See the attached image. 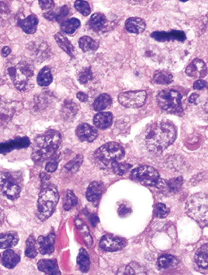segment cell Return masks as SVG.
<instances>
[{"instance_id": "cell-50", "label": "cell", "mask_w": 208, "mask_h": 275, "mask_svg": "<svg viewBox=\"0 0 208 275\" xmlns=\"http://www.w3.org/2000/svg\"><path fill=\"white\" fill-rule=\"evenodd\" d=\"M118 213H119V215H120V217H122V218L128 216L131 213V207L125 205V204H122V205H120V206H119Z\"/></svg>"}, {"instance_id": "cell-58", "label": "cell", "mask_w": 208, "mask_h": 275, "mask_svg": "<svg viewBox=\"0 0 208 275\" xmlns=\"http://www.w3.org/2000/svg\"><path fill=\"white\" fill-rule=\"evenodd\" d=\"M0 260H1V255H0Z\"/></svg>"}, {"instance_id": "cell-29", "label": "cell", "mask_w": 208, "mask_h": 275, "mask_svg": "<svg viewBox=\"0 0 208 275\" xmlns=\"http://www.w3.org/2000/svg\"><path fill=\"white\" fill-rule=\"evenodd\" d=\"M208 244H204L197 250L195 255V262L199 270L201 271L208 270Z\"/></svg>"}, {"instance_id": "cell-6", "label": "cell", "mask_w": 208, "mask_h": 275, "mask_svg": "<svg viewBox=\"0 0 208 275\" xmlns=\"http://www.w3.org/2000/svg\"><path fill=\"white\" fill-rule=\"evenodd\" d=\"M186 213L202 226L208 225V195L195 193L188 198L186 203Z\"/></svg>"}, {"instance_id": "cell-49", "label": "cell", "mask_w": 208, "mask_h": 275, "mask_svg": "<svg viewBox=\"0 0 208 275\" xmlns=\"http://www.w3.org/2000/svg\"><path fill=\"white\" fill-rule=\"evenodd\" d=\"M41 9L43 11H51L54 7V0H38Z\"/></svg>"}, {"instance_id": "cell-27", "label": "cell", "mask_w": 208, "mask_h": 275, "mask_svg": "<svg viewBox=\"0 0 208 275\" xmlns=\"http://www.w3.org/2000/svg\"><path fill=\"white\" fill-rule=\"evenodd\" d=\"M69 13H70V8L67 5H64L56 12L52 11V10L48 11V12L43 14V16L48 20L55 21V22H58V23H61V22L64 20V18L66 17H68Z\"/></svg>"}, {"instance_id": "cell-7", "label": "cell", "mask_w": 208, "mask_h": 275, "mask_svg": "<svg viewBox=\"0 0 208 275\" xmlns=\"http://www.w3.org/2000/svg\"><path fill=\"white\" fill-rule=\"evenodd\" d=\"M130 178L133 182L146 186L165 188L166 183L160 178L159 173L152 166L143 165L134 168L130 173Z\"/></svg>"}, {"instance_id": "cell-8", "label": "cell", "mask_w": 208, "mask_h": 275, "mask_svg": "<svg viewBox=\"0 0 208 275\" xmlns=\"http://www.w3.org/2000/svg\"><path fill=\"white\" fill-rule=\"evenodd\" d=\"M23 179L18 173L7 171L0 173V192L9 200H16L20 196Z\"/></svg>"}, {"instance_id": "cell-3", "label": "cell", "mask_w": 208, "mask_h": 275, "mask_svg": "<svg viewBox=\"0 0 208 275\" xmlns=\"http://www.w3.org/2000/svg\"><path fill=\"white\" fill-rule=\"evenodd\" d=\"M59 193L57 187L49 182L42 184L37 202V217L42 221L52 216L59 202Z\"/></svg>"}, {"instance_id": "cell-22", "label": "cell", "mask_w": 208, "mask_h": 275, "mask_svg": "<svg viewBox=\"0 0 208 275\" xmlns=\"http://www.w3.org/2000/svg\"><path fill=\"white\" fill-rule=\"evenodd\" d=\"M19 241V236L15 231H8L0 234V250H7L15 246Z\"/></svg>"}, {"instance_id": "cell-5", "label": "cell", "mask_w": 208, "mask_h": 275, "mask_svg": "<svg viewBox=\"0 0 208 275\" xmlns=\"http://www.w3.org/2000/svg\"><path fill=\"white\" fill-rule=\"evenodd\" d=\"M124 148L116 142H109L101 146L93 154L95 164L101 168H112L124 157Z\"/></svg>"}, {"instance_id": "cell-33", "label": "cell", "mask_w": 208, "mask_h": 275, "mask_svg": "<svg viewBox=\"0 0 208 275\" xmlns=\"http://www.w3.org/2000/svg\"><path fill=\"white\" fill-rule=\"evenodd\" d=\"M81 23L76 18H69L63 21L60 24V29L65 34L72 35L76 32V30L80 27Z\"/></svg>"}, {"instance_id": "cell-38", "label": "cell", "mask_w": 208, "mask_h": 275, "mask_svg": "<svg viewBox=\"0 0 208 275\" xmlns=\"http://www.w3.org/2000/svg\"><path fill=\"white\" fill-rule=\"evenodd\" d=\"M84 156L82 154H78L76 157H74L72 160H70L68 164H66L64 168L70 173H76L79 170L84 163Z\"/></svg>"}, {"instance_id": "cell-25", "label": "cell", "mask_w": 208, "mask_h": 275, "mask_svg": "<svg viewBox=\"0 0 208 275\" xmlns=\"http://www.w3.org/2000/svg\"><path fill=\"white\" fill-rule=\"evenodd\" d=\"M93 122L95 127L100 129H106L111 127L113 122V115L111 112L100 111L94 116Z\"/></svg>"}, {"instance_id": "cell-36", "label": "cell", "mask_w": 208, "mask_h": 275, "mask_svg": "<svg viewBox=\"0 0 208 275\" xmlns=\"http://www.w3.org/2000/svg\"><path fill=\"white\" fill-rule=\"evenodd\" d=\"M111 104V97L108 94H101L93 103V109L96 111H102L106 110Z\"/></svg>"}, {"instance_id": "cell-17", "label": "cell", "mask_w": 208, "mask_h": 275, "mask_svg": "<svg viewBox=\"0 0 208 275\" xmlns=\"http://www.w3.org/2000/svg\"><path fill=\"white\" fill-rule=\"evenodd\" d=\"M37 241V247L41 255H51L54 251L55 234L51 233L48 236H39Z\"/></svg>"}, {"instance_id": "cell-2", "label": "cell", "mask_w": 208, "mask_h": 275, "mask_svg": "<svg viewBox=\"0 0 208 275\" xmlns=\"http://www.w3.org/2000/svg\"><path fill=\"white\" fill-rule=\"evenodd\" d=\"M61 142V133L57 130H48L37 136L32 145V161L36 164L48 162L57 154Z\"/></svg>"}, {"instance_id": "cell-26", "label": "cell", "mask_w": 208, "mask_h": 275, "mask_svg": "<svg viewBox=\"0 0 208 275\" xmlns=\"http://www.w3.org/2000/svg\"><path fill=\"white\" fill-rule=\"evenodd\" d=\"M103 190H104V184L102 182L97 181L91 182L87 189V199L91 202H97L102 196Z\"/></svg>"}, {"instance_id": "cell-10", "label": "cell", "mask_w": 208, "mask_h": 275, "mask_svg": "<svg viewBox=\"0 0 208 275\" xmlns=\"http://www.w3.org/2000/svg\"><path fill=\"white\" fill-rule=\"evenodd\" d=\"M147 92L143 90L124 92L119 95V102L126 108L138 109L144 105L147 100Z\"/></svg>"}, {"instance_id": "cell-16", "label": "cell", "mask_w": 208, "mask_h": 275, "mask_svg": "<svg viewBox=\"0 0 208 275\" xmlns=\"http://www.w3.org/2000/svg\"><path fill=\"white\" fill-rule=\"evenodd\" d=\"M186 74L191 78H203L206 76L208 68L205 62L201 59L192 60L185 71Z\"/></svg>"}, {"instance_id": "cell-32", "label": "cell", "mask_w": 208, "mask_h": 275, "mask_svg": "<svg viewBox=\"0 0 208 275\" xmlns=\"http://www.w3.org/2000/svg\"><path fill=\"white\" fill-rule=\"evenodd\" d=\"M79 48L84 53H88V52H94L96 51L100 46L99 42L92 39L91 37L84 36L82 37L79 40Z\"/></svg>"}, {"instance_id": "cell-41", "label": "cell", "mask_w": 208, "mask_h": 275, "mask_svg": "<svg viewBox=\"0 0 208 275\" xmlns=\"http://www.w3.org/2000/svg\"><path fill=\"white\" fill-rule=\"evenodd\" d=\"M125 275H146L144 268L137 262H131L125 268Z\"/></svg>"}, {"instance_id": "cell-35", "label": "cell", "mask_w": 208, "mask_h": 275, "mask_svg": "<svg viewBox=\"0 0 208 275\" xmlns=\"http://www.w3.org/2000/svg\"><path fill=\"white\" fill-rule=\"evenodd\" d=\"M53 81L52 70L48 67H44L39 71L37 76V83L41 87H48Z\"/></svg>"}, {"instance_id": "cell-14", "label": "cell", "mask_w": 208, "mask_h": 275, "mask_svg": "<svg viewBox=\"0 0 208 275\" xmlns=\"http://www.w3.org/2000/svg\"><path fill=\"white\" fill-rule=\"evenodd\" d=\"M75 134L79 141L91 143L97 138L98 131L95 127L89 124L83 123L78 125L75 130Z\"/></svg>"}, {"instance_id": "cell-54", "label": "cell", "mask_w": 208, "mask_h": 275, "mask_svg": "<svg viewBox=\"0 0 208 275\" xmlns=\"http://www.w3.org/2000/svg\"><path fill=\"white\" fill-rule=\"evenodd\" d=\"M199 94L193 93L191 96L189 98V102L191 104H194V105H197V100L199 99Z\"/></svg>"}, {"instance_id": "cell-45", "label": "cell", "mask_w": 208, "mask_h": 275, "mask_svg": "<svg viewBox=\"0 0 208 275\" xmlns=\"http://www.w3.org/2000/svg\"><path fill=\"white\" fill-rule=\"evenodd\" d=\"M132 168V165L127 163H120L118 162L115 165L112 167V170L114 173L119 176H122L128 173Z\"/></svg>"}, {"instance_id": "cell-46", "label": "cell", "mask_w": 208, "mask_h": 275, "mask_svg": "<svg viewBox=\"0 0 208 275\" xmlns=\"http://www.w3.org/2000/svg\"><path fill=\"white\" fill-rule=\"evenodd\" d=\"M58 166H59V155L55 154L54 157L48 160L46 163V172L50 173H54V171H56Z\"/></svg>"}, {"instance_id": "cell-34", "label": "cell", "mask_w": 208, "mask_h": 275, "mask_svg": "<svg viewBox=\"0 0 208 275\" xmlns=\"http://www.w3.org/2000/svg\"><path fill=\"white\" fill-rule=\"evenodd\" d=\"M153 82L160 85H168L173 82V75L168 71H157L153 75Z\"/></svg>"}, {"instance_id": "cell-4", "label": "cell", "mask_w": 208, "mask_h": 275, "mask_svg": "<svg viewBox=\"0 0 208 275\" xmlns=\"http://www.w3.org/2000/svg\"><path fill=\"white\" fill-rule=\"evenodd\" d=\"M7 73L18 91L27 92L34 88L35 67L31 62L21 60L16 65L9 67Z\"/></svg>"}, {"instance_id": "cell-40", "label": "cell", "mask_w": 208, "mask_h": 275, "mask_svg": "<svg viewBox=\"0 0 208 275\" xmlns=\"http://www.w3.org/2000/svg\"><path fill=\"white\" fill-rule=\"evenodd\" d=\"M78 80L81 84H86L93 79V73L91 68L87 67L82 69L78 74Z\"/></svg>"}, {"instance_id": "cell-30", "label": "cell", "mask_w": 208, "mask_h": 275, "mask_svg": "<svg viewBox=\"0 0 208 275\" xmlns=\"http://www.w3.org/2000/svg\"><path fill=\"white\" fill-rule=\"evenodd\" d=\"M179 261L176 257L171 255H163L158 257L157 266L161 270L174 268L179 265Z\"/></svg>"}, {"instance_id": "cell-9", "label": "cell", "mask_w": 208, "mask_h": 275, "mask_svg": "<svg viewBox=\"0 0 208 275\" xmlns=\"http://www.w3.org/2000/svg\"><path fill=\"white\" fill-rule=\"evenodd\" d=\"M183 96L174 89H164L159 92L157 101L162 110L169 113H179L183 111Z\"/></svg>"}, {"instance_id": "cell-24", "label": "cell", "mask_w": 208, "mask_h": 275, "mask_svg": "<svg viewBox=\"0 0 208 275\" xmlns=\"http://www.w3.org/2000/svg\"><path fill=\"white\" fill-rule=\"evenodd\" d=\"M108 21L106 16L102 13H95L91 16L89 20V27L95 32H101L106 29Z\"/></svg>"}, {"instance_id": "cell-21", "label": "cell", "mask_w": 208, "mask_h": 275, "mask_svg": "<svg viewBox=\"0 0 208 275\" xmlns=\"http://www.w3.org/2000/svg\"><path fill=\"white\" fill-rule=\"evenodd\" d=\"M39 25V19L36 16L30 15L27 18L19 19L18 21V26L26 34H34L36 32L37 28Z\"/></svg>"}, {"instance_id": "cell-20", "label": "cell", "mask_w": 208, "mask_h": 275, "mask_svg": "<svg viewBox=\"0 0 208 275\" xmlns=\"http://www.w3.org/2000/svg\"><path fill=\"white\" fill-rule=\"evenodd\" d=\"M37 268L46 275H61L56 259H41L37 263Z\"/></svg>"}, {"instance_id": "cell-37", "label": "cell", "mask_w": 208, "mask_h": 275, "mask_svg": "<svg viewBox=\"0 0 208 275\" xmlns=\"http://www.w3.org/2000/svg\"><path fill=\"white\" fill-rule=\"evenodd\" d=\"M25 255L29 258H35L38 255L37 241L33 234H31L26 241Z\"/></svg>"}, {"instance_id": "cell-57", "label": "cell", "mask_w": 208, "mask_h": 275, "mask_svg": "<svg viewBox=\"0 0 208 275\" xmlns=\"http://www.w3.org/2000/svg\"><path fill=\"white\" fill-rule=\"evenodd\" d=\"M180 1H181V2H187L188 0H180Z\"/></svg>"}, {"instance_id": "cell-43", "label": "cell", "mask_w": 208, "mask_h": 275, "mask_svg": "<svg viewBox=\"0 0 208 275\" xmlns=\"http://www.w3.org/2000/svg\"><path fill=\"white\" fill-rule=\"evenodd\" d=\"M170 210L163 203H158L154 207V215L158 219H165L169 214Z\"/></svg>"}, {"instance_id": "cell-51", "label": "cell", "mask_w": 208, "mask_h": 275, "mask_svg": "<svg viewBox=\"0 0 208 275\" xmlns=\"http://www.w3.org/2000/svg\"><path fill=\"white\" fill-rule=\"evenodd\" d=\"M207 87V82L205 80H198L193 84V88L195 90H202Z\"/></svg>"}, {"instance_id": "cell-1", "label": "cell", "mask_w": 208, "mask_h": 275, "mask_svg": "<svg viewBox=\"0 0 208 275\" xmlns=\"http://www.w3.org/2000/svg\"><path fill=\"white\" fill-rule=\"evenodd\" d=\"M177 128L169 121H158L147 128L144 136L145 146L149 152L160 154L176 140Z\"/></svg>"}, {"instance_id": "cell-11", "label": "cell", "mask_w": 208, "mask_h": 275, "mask_svg": "<svg viewBox=\"0 0 208 275\" xmlns=\"http://www.w3.org/2000/svg\"><path fill=\"white\" fill-rule=\"evenodd\" d=\"M127 243L126 239L112 234H106L100 239V247L106 252H115L123 249Z\"/></svg>"}, {"instance_id": "cell-28", "label": "cell", "mask_w": 208, "mask_h": 275, "mask_svg": "<svg viewBox=\"0 0 208 275\" xmlns=\"http://www.w3.org/2000/svg\"><path fill=\"white\" fill-rule=\"evenodd\" d=\"M54 39L59 46V48L62 50L64 51L68 55L70 56H74L75 54V48L73 46L72 43H70V40L68 39V37L62 32H58L54 35Z\"/></svg>"}, {"instance_id": "cell-47", "label": "cell", "mask_w": 208, "mask_h": 275, "mask_svg": "<svg viewBox=\"0 0 208 275\" xmlns=\"http://www.w3.org/2000/svg\"><path fill=\"white\" fill-rule=\"evenodd\" d=\"M78 229L83 234L84 238V241L87 244V246H90L92 245V238L91 234L89 233L88 228L87 227L86 225L82 221H79V224H77Z\"/></svg>"}, {"instance_id": "cell-39", "label": "cell", "mask_w": 208, "mask_h": 275, "mask_svg": "<svg viewBox=\"0 0 208 275\" xmlns=\"http://www.w3.org/2000/svg\"><path fill=\"white\" fill-rule=\"evenodd\" d=\"M78 205V198L72 190L66 192L65 200L64 202V209L66 211H69Z\"/></svg>"}, {"instance_id": "cell-23", "label": "cell", "mask_w": 208, "mask_h": 275, "mask_svg": "<svg viewBox=\"0 0 208 275\" xmlns=\"http://www.w3.org/2000/svg\"><path fill=\"white\" fill-rule=\"evenodd\" d=\"M125 28L127 32L133 34H141L146 29V23L143 18L131 17L125 23Z\"/></svg>"}, {"instance_id": "cell-42", "label": "cell", "mask_w": 208, "mask_h": 275, "mask_svg": "<svg viewBox=\"0 0 208 275\" xmlns=\"http://www.w3.org/2000/svg\"><path fill=\"white\" fill-rule=\"evenodd\" d=\"M74 6L75 9L77 10V12L83 16H88L91 14V9L90 4L85 0H76Z\"/></svg>"}, {"instance_id": "cell-18", "label": "cell", "mask_w": 208, "mask_h": 275, "mask_svg": "<svg viewBox=\"0 0 208 275\" xmlns=\"http://www.w3.org/2000/svg\"><path fill=\"white\" fill-rule=\"evenodd\" d=\"M21 260L20 253L12 249H7L1 256V262L5 268L14 269Z\"/></svg>"}, {"instance_id": "cell-55", "label": "cell", "mask_w": 208, "mask_h": 275, "mask_svg": "<svg viewBox=\"0 0 208 275\" xmlns=\"http://www.w3.org/2000/svg\"><path fill=\"white\" fill-rule=\"evenodd\" d=\"M90 221H91V225H92L93 226H95L96 224L99 222V218H98L97 216H95V215H92V216L91 217V219H90Z\"/></svg>"}, {"instance_id": "cell-52", "label": "cell", "mask_w": 208, "mask_h": 275, "mask_svg": "<svg viewBox=\"0 0 208 275\" xmlns=\"http://www.w3.org/2000/svg\"><path fill=\"white\" fill-rule=\"evenodd\" d=\"M12 53V49L8 46H4L3 48L1 49V55H2L3 58H7V56H9L10 54Z\"/></svg>"}, {"instance_id": "cell-13", "label": "cell", "mask_w": 208, "mask_h": 275, "mask_svg": "<svg viewBox=\"0 0 208 275\" xmlns=\"http://www.w3.org/2000/svg\"><path fill=\"white\" fill-rule=\"evenodd\" d=\"M151 37L158 42H183L187 39L185 33L178 30H172L170 32H155L152 33Z\"/></svg>"}, {"instance_id": "cell-12", "label": "cell", "mask_w": 208, "mask_h": 275, "mask_svg": "<svg viewBox=\"0 0 208 275\" xmlns=\"http://www.w3.org/2000/svg\"><path fill=\"white\" fill-rule=\"evenodd\" d=\"M32 145L31 140L27 137H18L9 141L0 142V153L6 155L12 151L27 148Z\"/></svg>"}, {"instance_id": "cell-48", "label": "cell", "mask_w": 208, "mask_h": 275, "mask_svg": "<svg viewBox=\"0 0 208 275\" xmlns=\"http://www.w3.org/2000/svg\"><path fill=\"white\" fill-rule=\"evenodd\" d=\"M11 15V10L8 5L4 2H0V21L7 20Z\"/></svg>"}, {"instance_id": "cell-53", "label": "cell", "mask_w": 208, "mask_h": 275, "mask_svg": "<svg viewBox=\"0 0 208 275\" xmlns=\"http://www.w3.org/2000/svg\"><path fill=\"white\" fill-rule=\"evenodd\" d=\"M76 96H77L78 100L79 101H81V102H87V100H88V96L85 92H79L76 94Z\"/></svg>"}, {"instance_id": "cell-44", "label": "cell", "mask_w": 208, "mask_h": 275, "mask_svg": "<svg viewBox=\"0 0 208 275\" xmlns=\"http://www.w3.org/2000/svg\"><path fill=\"white\" fill-rule=\"evenodd\" d=\"M183 179L181 177L179 178H173V179L169 180L168 182H166V186L171 191L175 192L179 191L182 185H183Z\"/></svg>"}, {"instance_id": "cell-15", "label": "cell", "mask_w": 208, "mask_h": 275, "mask_svg": "<svg viewBox=\"0 0 208 275\" xmlns=\"http://www.w3.org/2000/svg\"><path fill=\"white\" fill-rule=\"evenodd\" d=\"M16 111V105L13 103L0 99V127H3L9 123Z\"/></svg>"}, {"instance_id": "cell-31", "label": "cell", "mask_w": 208, "mask_h": 275, "mask_svg": "<svg viewBox=\"0 0 208 275\" xmlns=\"http://www.w3.org/2000/svg\"><path fill=\"white\" fill-rule=\"evenodd\" d=\"M77 264L79 270L83 273H87L90 270L91 260L88 253L84 248H81L79 250V255L77 256Z\"/></svg>"}, {"instance_id": "cell-56", "label": "cell", "mask_w": 208, "mask_h": 275, "mask_svg": "<svg viewBox=\"0 0 208 275\" xmlns=\"http://www.w3.org/2000/svg\"><path fill=\"white\" fill-rule=\"evenodd\" d=\"M5 220V214L4 211L0 208V227L2 225V223L4 222Z\"/></svg>"}, {"instance_id": "cell-19", "label": "cell", "mask_w": 208, "mask_h": 275, "mask_svg": "<svg viewBox=\"0 0 208 275\" xmlns=\"http://www.w3.org/2000/svg\"><path fill=\"white\" fill-rule=\"evenodd\" d=\"M79 111V106L72 100H66L60 110V116L65 121H72Z\"/></svg>"}]
</instances>
